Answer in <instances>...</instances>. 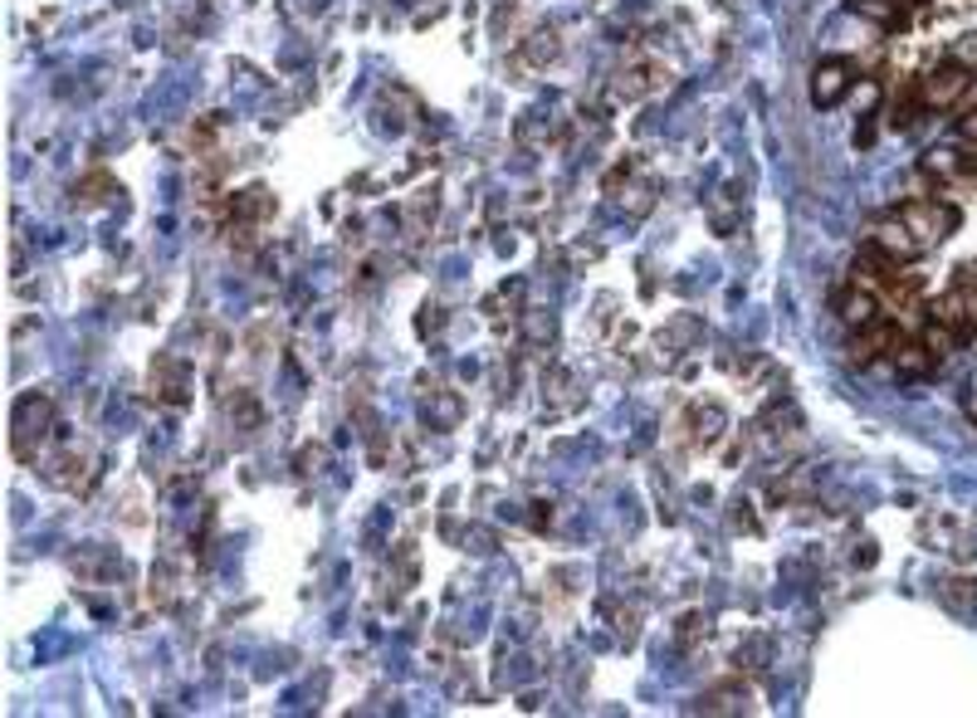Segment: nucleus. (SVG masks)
I'll use <instances>...</instances> for the list:
<instances>
[{
	"mask_svg": "<svg viewBox=\"0 0 977 718\" xmlns=\"http://www.w3.org/2000/svg\"><path fill=\"white\" fill-rule=\"evenodd\" d=\"M919 337H924V347H928V352H934V357H938V362H943V357H948V352H953V347H958V337H953V333H948V328H943V323H938V318H934V323H924V333H919Z\"/></svg>",
	"mask_w": 977,
	"mask_h": 718,
	"instance_id": "obj_13",
	"label": "nucleus"
},
{
	"mask_svg": "<svg viewBox=\"0 0 977 718\" xmlns=\"http://www.w3.org/2000/svg\"><path fill=\"white\" fill-rule=\"evenodd\" d=\"M934 367H938V357L924 347V337L900 342V347H894V372H900L904 382H919V376H928Z\"/></svg>",
	"mask_w": 977,
	"mask_h": 718,
	"instance_id": "obj_8",
	"label": "nucleus"
},
{
	"mask_svg": "<svg viewBox=\"0 0 977 718\" xmlns=\"http://www.w3.org/2000/svg\"><path fill=\"white\" fill-rule=\"evenodd\" d=\"M894 6H900V10H909V6H919V0H894Z\"/></svg>",
	"mask_w": 977,
	"mask_h": 718,
	"instance_id": "obj_16",
	"label": "nucleus"
},
{
	"mask_svg": "<svg viewBox=\"0 0 977 718\" xmlns=\"http://www.w3.org/2000/svg\"><path fill=\"white\" fill-rule=\"evenodd\" d=\"M900 328L894 323H884V318H874V323H866V328H856V337H850V362L856 367H870L880 352H894L900 347Z\"/></svg>",
	"mask_w": 977,
	"mask_h": 718,
	"instance_id": "obj_4",
	"label": "nucleus"
},
{
	"mask_svg": "<svg viewBox=\"0 0 977 718\" xmlns=\"http://www.w3.org/2000/svg\"><path fill=\"white\" fill-rule=\"evenodd\" d=\"M928 103H924V94H919V84H909L900 98H894V112H890V122L894 128H914L919 122V112H924Z\"/></svg>",
	"mask_w": 977,
	"mask_h": 718,
	"instance_id": "obj_11",
	"label": "nucleus"
},
{
	"mask_svg": "<svg viewBox=\"0 0 977 718\" xmlns=\"http://www.w3.org/2000/svg\"><path fill=\"white\" fill-rule=\"evenodd\" d=\"M924 171H928V176H938V181H973V176H977V157H963V152H928Z\"/></svg>",
	"mask_w": 977,
	"mask_h": 718,
	"instance_id": "obj_9",
	"label": "nucleus"
},
{
	"mask_svg": "<svg viewBox=\"0 0 977 718\" xmlns=\"http://www.w3.org/2000/svg\"><path fill=\"white\" fill-rule=\"evenodd\" d=\"M934 318L958 342L977 333V279H973V274H958V283H953V289L934 303Z\"/></svg>",
	"mask_w": 977,
	"mask_h": 718,
	"instance_id": "obj_1",
	"label": "nucleus"
},
{
	"mask_svg": "<svg viewBox=\"0 0 977 718\" xmlns=\"http://www.w3.org/2000/svg\"><path fill=\"white\" fill-rule=\"evenodd\" d=\"M900 221L909 225V235L928 249L958 225V211H953V205H938V201H909V205H900Z\"/></svg>",
	"mask_w": 977,
	"mask_h": 718,
	"instance_id": "obj_2",
	"label": "nucleus"
},
{
	"mask_svg": "<svg viewBox=\"0 0 977 718\" xmlns=\"http://www.w3.org/2000/svg\"><path fill=\"white\" fill-rule=\"evenodd\" d=\"M870 249H880V255H890L894 265H909V259H914L924 245H919V239L909 235V225L900 221V215H890V221H880V225H874Z\"/></svg>",
	"mask_w": 977,
	"mask_h": 718,
	"instance_id": "obj_7",
	"label": "nucleus"
},
{
	"mask_svg": "<svg viewBox=\"0 0 977 718\" xmlns=\"http://www.w3.org/2000/svg\"><path fill=\"white\" fill-rule=\"evenodd\" d=\"M968 68L963 64H938V68H928L924 78H919V94H924V103L928 108H953L963 94H968Z\"/></svg>",
	"mask_w": 977,
	"mask_h": 718,
	"instance_id": "obj_3",
	"label": "nucleus"
},
{
	"mask_svg": "<svg viewBox=\"0 0 977 718\" xmlns=\"http://www.w3.org/2000/svg\"><path fill=\"white\" fill-rule=\"evenodd\" d=\"M850 10L874 20V25H904V10L894 6V0H850Z\"/></svg>",
	"mask_w": 977,
	"mask_h": 718,
	"instance_id": "obj_12",
	"label": "nucleus"
},
{
	"mask_svg": "<svg viewBox=\"0 0 977 718\" xmlns=\"http://www.w3.org/2000/svg\"><path fill=\"white\" fill-rule=\"evenodd\" d=\"M44 426H50V396H20L15 406V454L20 460H30L35 454V436H44Z\"/></svg>",
	"mask_w": 977,
	"mask_h": 718,
	"instance_id": "obj_5",
	"label": "nucleus"
},
{
	"mask_svg": "<svg viewBox=\"0 0 977 718\" xmlns=\"http://www.w3.org/2000/svg\"><path fill=\"white\" fill-rule=\"evenodd\" d=\"M958 137H963V142H973V147H977V112H968V118L958 122Z\"/></svg>",
	"mask_w": 977,
	"mask_h": 718,
	"instance_id": "obj_15",
	"label": "nucleus"
},
{
	"mask_svg": "<svg viewBox=\"0 0 977 718\" xmlns=\"http://www.w3.org/2000/svg\"><path fill=\"white\" fill-rule=\"evenodd\" d=\"M850 94V64L846 60H822L812 68V103L816 108H836Z\"/></svg>",
	"mask_w": 977,
	"mask_h": 718,
	"instance_id": "obj_6",
	"label": "nucleus"
},
{
	"mask_svg": "<svg viewBox=\"0 0 977 718\" xmlns=\"http://www.w3.org/2000/svg\"><path fill=\"white\" fill-rule=\"evenodd\" d=\"M943 601H948V607H958V611L977 607V581H968V577L948 581V587H943Z\"/></svg>",
	"mask_w": 977,
	"mask_h": 718,
	"instance_id": "obj_14",
	"label": "nucleus"
},
{
	"mask_svg": "<svg viewBox=\"0 0 977 718\" xmlns=\"http://www.w3.org/2000/svg\"><path fill=\"white\" fill-rule=\"evenodd\" d=\"M840 318H846L850 328L874 323V318H880V293H870V289H850V293H846V303H840Z\"/></svg>",
	"mask_w": 977,
	"mask_h": 718,
	"instance_id": "obj_10",
	"label": "nucleus"
}]
</instances>
